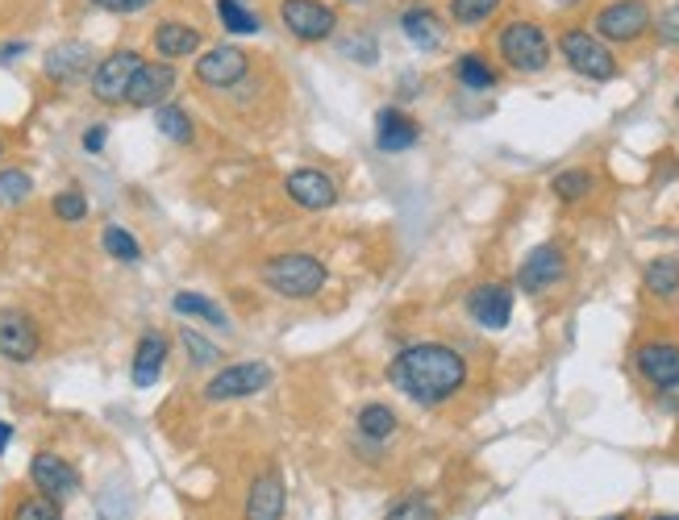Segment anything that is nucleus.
<instances>
[{"label":"nucleus","mask_w":679,"mask_h":520,"mask_svg":"<svg viewBox=\"0 0 679 520\" xmlns=\"http://www.w3.org/2000/svg\"><path fill=\"white\" fill-rule=\"evenodd\" d=\"M88 67H93V51L84 42H58L55 51L46 55V75L55 84H76V79L88 75Z\"/></svg>","instance_id":"18"},{"label":"nucleus","mask_w":679,"mask_h":520,"mask_svg":"<svg viewBox=\"0 0 679 520\" xmlns=\"http://www.w3.org/2000/svg\"><path fill=\"white\" fill-rule=\"evenodd\" d=\"M359 433L371 437V442H388L397 433V412L388 409V404H367L359 412Z\"/></svg>","instance_id":"25"},{"label":"nucleus","mask_w":679,"mask_h":520,"mask_svg":"<svg viewBox=\"0 0 679 520\" xmlns=\"http://www.w3.org/2000/svg\"><path fill=\"white\" fill-rule=\"evenodd\" d=\"M163 362H168V337L147 334L133 350V388H154V379L163 375Z\"/></svg>","instance_id":"21"},{"label":"nucleus","mask_w":679,"mask_h":520,"mask_svg":"<svg viewBox=\"0 0 679 520\" xmlns=\"http://www.w3.org/2000/svg\"><path fill=\"white\" fill-rule=\"evenodd\" d=\"M0 154H4V142H0Z\"/></svg>","instance_id":"46"},{"label":"nucleus","mask_w":679,"mask_h":520,"mask_svg":"<svg viewBox=\"0 0 679 520\" xmlns=\"http://www.w3.org/2000/svg\"><path fill=\"white\" fill-rule=\"evenodd\" d=\"M655 34H659L662 46H679V0H671L667 9L655 21Z\"/></svg>","instance_id":"37"},{"label":"nucleus","mask_w":679,"mask_h":520,"mask_svg":"<svg viewBox=\"0 0 679 520\" xmlns=\"http://www.w3.org/2000/svg\"><path fill=\"white\" fill-rule=\"evenodd\" d=\"M500 9V0H451V18L459 25H479Z\"/></svg>","instance_id":"32"},{"label":"nucleus","mask_w":679,"mask_h":520,"mask_svg":"<svg viewBox=\"0 0 679 520\" xmlns=\"http://www.w3.org/2000/svg\"><path fill=\"white\" fill-rule=\"evenodd\" d=\"M105 126H93V130L84 133V150H88V154H100V150H105Z\"/></svg>","instance_id":"40"},{"label":"nucleus","mask_w":679,"mask_h":520,"mask_svg":"<svg viewBox=\"0 0 679 520\" xmlns=\"http://www.w3.org/2000/svg\"><path fill=\"white\" fill-rule=\"evenodd\" d=\"M646 288L655 292V296H676L679 292V262L676 259H655L646 267Z\"/></svg>","instance_id":"29"},{"label":"nucleus","mask_w":679,"mask_h":520,"mask_svg":"<svg viewBox=\"0 0 679 520\" xmlns=\"http://www.w3.org/2000/svg\"><path fill=\"white\" fill-rule=\"evenodd\" d=\"M175 79H180V75H175V67H171V58L142 63L138 75H133L126 105H133V109H159V105L171 96V88H175Z\"/></svg>","instance_id":"11"},{"label":"nucleus","mask_w":679,"mask_h":520,"mask_svg":"<svg viewBox=\"0 0 679 520\" xmlns=\"http://www.w3.org/2000/svg\"><path fill=\"white\" fill-rule=\"evenodd\" d=\"M467 313L484 329H505L513 316V292L505 283H479L472 296H467Z\"/></svg>","instance_id":"15"},{"label":"nucleus","mask_w":679,"mask_h":520,"mask_svg":"<svg viewBox=\"0 0 679 520\" xmlns=\"http://www.w3.org/2000/svg\"><path fill=\"white\" fill-rule=\"evenodd\" d=\"M554 4H563V9H575V4H584V0H554Z\"/></svg>","instance_id":"43"},{"label":"nucleus","mask_w":679,"mask_h":520,"mask_svg":"<svg viewBox=\"0 0 679 520\" xmlns=\"http://www.w3.org/2000/svg\"><path fill=\"white\" fill-rule=\"evenodd\" d=\"M283 517V484L280 475H263L246 491V520H280Z\"/></svg>","instance_id":"20"},{"label":"nucleus","mask_w":679,"mask_h":520,"mask_svg":"<svg viewBox=\"0 0 679 520\" xmlns=\"http://www.w3.org/2000/svg\"><path fill=\"white\" fill-rule=\"evenodd\" d=\"M650 520H679V517H650Z\"/></svg>","instance_id":"44"},{"label":"nucleus","mask_w":679,"mask_h":520,"mask_svg":"<svg viewBox=\"0 0 679 520\" xmlns=\"http://www.w3.org/2000/svg\"><path fill=\"white\" fill-rule=\"evenodd\" d=\"M676 109H679V96H676Z\"/></svg>","instance_id":"47"},{"label":"nucleus","mask_w":679,"mask_h":520,"mask_svg":"<svg viewBox=\"0 0 679 520\" xmlns=\"http://www.w3.org/2000/svg\"><path fill=\"white\" fill-rule=\"evenodd\" d=\"M217 18L226 25V34H259L263 30L259 18L246 9L242 0H217Z\"/></svg>","instance_id":"26"},{"label":"nucleus","mask_w":679,"mask_h":520,"mask_svg":"<svg viewBox=\"0 0 679 520\" xmlns=\"http://www.w3.org/2000/svg\"><path fill=\"white\" fill-rule=\"evenodd\" d=\"M604 520H625V517H604Z\"/></svg>","instance_id":"45"},{"label":"nucleus","mask_w":679,"mask_h":520,"mask_svg":"<svg viewBox=\"0 0 679 520\" xmlns=\"http://www.w3.org/2000/svg\"><path fill=\"white\" fill-rule=\"evenodd\" d=\"M30 479H34V487H39L46 500H55V503L79 491L76 466L63 463L58 454H34V463H30Z\"/></svg>","instance_id":"14"},{"label":"nucleus","mask_w":679,"mask_h":520,"mask_svg":"<svg viewBox=\"0 0 679 520\" xmlns=\"http://www.w3.org/2000/svg\"><path fill=\"white\" fill-rule=\"evenodd\" d=\"M388 379L413 404H442V400H451L454 391L467 383V362L451 346L421 342V346H409V350H400L392 358Z\"/></svg>","instance_id":"1"},{"label":"nucleus","mask_w":679,"mask_h":520,"mask_svg":"<svg viewBox=\"0 0 679 520\" xmlns=\"http://www.w3.org/2000/svg\"><path fill=\"white\" fill-rule=\"evenodd\" d=\"M55 217L67 225H76L88 217V201H84V192H58L55 196Z\"/></svg>","instance_id":"35"},{"label":"nucleus","mask_w":679,"mask_h":520,"mask_svg":"<svg viewBox=\"0 0 679 520\" xmlns=\"http://www.w3.org/2000/svg\"><path fill=\"white\" fill-rule=\"evenodd\" d=\"M184 350H188L192 367H213V362L222 358V350H217L213 342H205V337L196 334V329H184Z\"/></svg>","instance_id":"34"},{"label":"nucleus","mask_w":679,"mask_h":520,"mask_svg":"<svg viewBox=\"0 0 679 520\" xmlns=\"http://www.w3.org/2000/svg\"><path fill=\"white\" fill-rule=\"evenodd\" d=\"M342 51H346V58H359L363 67L376 63V42H371V37H355V42H346Z\"/></svg>","instance_id":"39"},{"label":"nucleus","mask_w":679,"mask_h":520,"mask_svg":"<svg viewBox=\"0 0 679 520\" xmlns=\"http://www.w3.org/2000/svg\"><path fill=\"white\" fill-rule=\"evenodd\" d=\"M280 21L297 42H325L338 30V13L325 0H280Z\"/></svg>","instance_id":"5"},{"label":"nucleus","mask_w":679,"mask_h":520,"mask_svg":"<svg viewBox=\"0 0 679 520\" xmlns=\"http://www.w3.org/2000/svg\"><path fill=\"white\" fill-rule=\"evenodd\" d=\"M388 520H442V517H438L434 500H425V496H405V500L388 512Z\"/></svg>","instance_id":"33"},{"label":"nucleus","mask_w":679,"mask_h":520,"mask_svg":"<svg viewBox=\"0 0 679 520\" xmlns=\"http://www.w3.org/2000/svg\"><path fill=\"white\" fill-rule=\"evenodd\" d=\"M559 51H563L567 67H571L575 75H588V79H613V75H617V58H613V51H608L596 34L580 30V25L559 37Z\"/></svg>","instance_id":"4"},{"label":"nucleus","mask_w":679,"mask_h":520,"mask_svg":"<svg viewBox=\"0 0 679 520\" xmlns=\"http://www.w3.org/2000/svg\"><path fill=\"white\" fill-rule=\"evenodd\" d=\"M246 75H250V55H246L242 46H213V51L196 58V79L205 88H217V93L242 84Z\"/></svg>","instance_id":"9"},{"label":"nucleus","mask_w":679,"mask_h":520,"mask_svg":"<svg viewBox=\"0 0 679 520\" xmlns=\"http://www.w3.org/2000/svg\"><path fill=\"white\" fill-rule=\"evenodd\" d=\"M154 51L163 58H188L201 51V30L188 25V21H159L154 25Z\"/></svg>","instance_id":"19"},{"label":"nucleus","mask_w":679,"mask_h":520,"mask_svg":"<svg viewBox=\"0 0 679 520\" xmlns=\"http://www.w3.org/2000/svg\"><path fill=\"white\" fill-rule=\"evenodd\" d=\"M634 367L659 396H676L679 391V346H671V342H646L634 354Z\"/></svg>","instance_id":"10"},{"label":"nucleus","mask_w":679,"mask_h":520,"mask_svg":"<svg viewBox=\"0 0 679 520\" xmlns=\"http://www.w3.org/2000/svg\"><path fill=\"white\" fill-rule=\"evenodd\" d=\"M400 30H405V37H409L413 46H421V51H438L442 37H446L442 18H438L434 9H409V13L400 18Z\"/></svg>","instance_id":"22"},{"label":"nucleus","mask_w":679,"mask_h":520,"mask_svg":"<svg viewBox=\"0 0 679 520\" xmlns=\"http://www.w3.org/2000/svg\"><path fill=\"white\" fill-rule=\"evenodd\" d=\"M454 75H459V84L472 88V93H488V88H496V67H492L484 55H463L459 63H454Z\"/></svg>","instance_id":"24"},{"label":"nucleus","mask_w":679,"mask_h":520,"mask_svg":"<svg viewBox=\"0 0 679 520\" xmlns=\"http://www.w3.org/2000/svg\"><path fill=\"white\" fill-rule=\"evenodd\" d=\"M650 30V4L646 0H613L596 13L601 42H638Z\"/></svg>","instance_id":"8"},{"label":"nucleus","mask_w":679,"mask_h":520,"mask_svg":"<svg viewBox=\"0 0 679 520\" xmlns=\"http://www.w3.org/2000/svg\"><path fill=\"white\" fill-rule=\"evenodd\" d=\"M96 9H105V13H121V18H133V13H142V9H151L154 0H93Z\"/></svg>","instance_id":"38"},{"label":"nucleus","mask_w":679,"mask_h":520,"mask_svg":"<svg viewBox=\"0 0 679 520\" xmlns=\"http://www.w3.org/2000/svg\"><path fill=\"white\" fill-rule=\"evenodd\" d=\"M0 354L9 362H30L39 354V325L21 308H0Z\"/></svg>","instance_id":"13"},{"label":"nucleus","mask_w":679,"mask_h":520,"mask_svg":"<svg viewBox=\"0 0 679 520\" xmlns=\"http://www.w3.org/2000/svg\"><path fill=\"white\" fill-rule=\"evenodd\" d=\"M567 275V259L559 246H534L526 254V262H521V271H517V283H521V292H529V296H538V292H547V288H554L559 279Z\"/></svg>","instance_id":"12"},{"label":"nucleus","mask_w":679,"mask_h":520,"mask_svg":"<svg viewBox=\"0 0 679 520\" xmlns=\"http://www.w3.org/2000/svg\"><path fill=\"white\" fill-rule=\"evenodd\" d=\"M18 55H25V42H13V46L0 51V58H18Z\"/></svg>","instance_id":"42"},{"label":"nucleus","mask_w":679,"mask_h":520,"mask_svg":"<svg viewBox=\"0 0 679 520\" xmlns=\"http://www.w3.org/2000/svg\"><path fill=\"white\" fill-rule=\"evenodd\" d=\"M271 383V367L267 362H234V367H222L205 383V400L208 404H226V400H242V396H255Z\"/></svg>","instance_id":"7"},{"label":"nucleus","mask_w":679,"mask_h":520,"mask_svg":"<svg viewBox=\"0 0 679 520\" xmlns=\"http://www.w3.org/2000/svg\"><path fill=\"white\" fill-rule=\"evenodd\" d=\"M34 196V180L25 175L21 167H4L0 171V205L4 208H18Z\"/></svg>","instance_id":"27"},{"label":"nucleus","mask_w":679,"mask_h":520,"mask_svg":"<svg viewBox=\"0 0 679 520\" xmlns=\"http://www.w3.org/2000/svg\"><path fill=\"white\" fill-rule=\"evenodd\" d=\"M550 187H554V196H559V201L575 205V201H588V196H592V175H588V171H580V167L559 171Z\"/></svg>","instance_id":"30"},{"label":"nucleus","mask_w":679,"mask_h":520,"mask_svg":"<svg viewBox=\"0 0 679 520\" xmlns=\"http://www.w3.org/2000/svg\"><path fill=\"white\" fill-rule=\"evenodd\" d=\"M417 133H421V126H417L409 112L384 109L376 117V147L388 150V154H400V150L417 147Z\"/></svg>","instance_id":"17"},{"label":"nucleus","mask_w":679,"mask_h":520,"mask_svg":"<svg viewBox=\"0 0 679 520\" xmlns=\"http://www.w3.org/2000/svg\"><path fill=\"white\" fill-rule=\"evenodd\" d=\"M154 126L171 142H192V117L184 109H175V105H159L154 109Z\"/></svg>","instance_id":"28"},{"label":"nucleus","mask_w":679,"mask_h":520,"mask_svg":"<svg viewBox=\"0 0 679 520\" xmlns=\"http://www.w3.org/2000/svg\"><path fill=\"white\" fill-rule=\"evenodd\" d=\"M171 308L180 316H201V321H208L213 329H229V316L213 304L208 296H201V292H175L171 296Z\"/></svg>","instance_id":"23"},{"label":"nucleus","mask_w":679,"mask_h":520,"mask_svg":"<svg viewBox=\"0 0 679 520\" xmlns=\"http://www.w3.org/2000/svg\"><path fill=\"white\" fill-rule=\"evenodd\" d=\"M500 58L509 63L513 72H547L550 63V37L542 34V25L534 21H509L500 30Z\"/></svg>","instance_id":"3"},{"label":"nucleus","mask_w":679,"mask_h":520,"mask_svg":"<svg viewBox=\"0 0 679 520\" xmlns=\"http://www.w3.org/2000/svg\"><path fill=\"white\" fill-rule=\"evenodd\" d=\"M325 262L313 259V254H276V259L263 262V283L283 300H309L317 296L325 288Z\"/></svg>","instance_id":"2"},{"label":"nucleus","mask_w":679,"mask_h":520,"mask_svg":"<svg viewBox=\"0 0 679 520\" xmlns=\"http://www.w3.org/2000/svg\"><path fill=\"white\" fill-rule=\"evenodd\" d=\"M13 520H63L55 500H46V496H34V500H21Z\"/></svg>","instance_id":"36"},{"label":"nucleus","mask_w":679,"mask_h":520,"mask_svg":"<svg viewBox=\"0 0 679 520\" xmlns=\"http://www.w3.org/2000/svg\"><path fill=\"white\" fill-rule=\"evenodd\" d=\"M9 442H13V425H4V421H0V454L9 449Z\"/></svg>","instance_id":"41"},{"label":"nucleus","mask_w":679,"mask_h":520,"mask_svg":"<svg viewBox=\"0 0 679 520\" xmlns=\"http://www.w3.org/2000/svg\"><path fill=\"white\" fill-rule=\"evenodd\" d=\"M283 192H288L301 208H330L338 201V184H334L325 171H313V167L292 171V175L283 180Z\"/></svg>","instance_id":"16"},{"label":"nucleus","mask_w":679,"mask_h":520,"mask_svg":"<svg viewBox=\"0 0 679 520\" xmlns=\"http://www.w3.org/2000/svg\"><path fill=\"white\" fill-rule=\"evenodd\" d=\"M142 63L147 58L138 55V51H114L109 58H100L93 67V96L100 105H121L130 96V84Z\"/></svg>","instance_id":"6"},{"label":"nucleus","mask_w":679,"mask_h":520,"mask_svg":"<svg viewBox=\"0 0 679 520\" xmlns=\"http://www.w3.org/2000/svg\"><path fill=\"white\" fill-rule=\"evenodd\" d=\"M100 242H105V250H109L114 259H121V262H138V259H142V246H138V238H133L126 225H109Z\"/></svg>","instance_id":"31"}]
</instances>
